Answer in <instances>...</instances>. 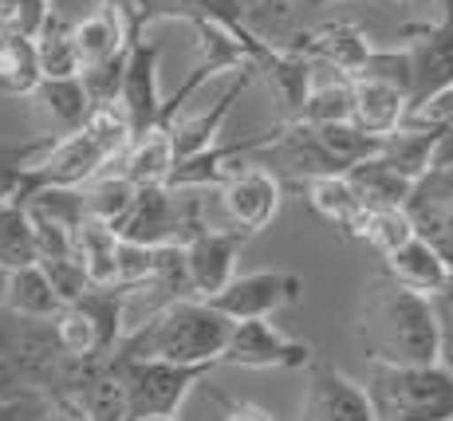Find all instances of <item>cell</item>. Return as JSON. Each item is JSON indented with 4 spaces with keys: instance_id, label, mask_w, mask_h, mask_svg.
<instances>
[{
    "instance_id": "cell-29",
    "label": "cell",
    "mask_w": 453,
    "mask_h": 421,
    "mask_svg": "<svg viewBox=\"0 0 453 421\" xmlns=\"http://www.w3.org/2000/svg\"><path fill=\"white\" fill-rule=\"evenodd\" d=\"M36 43V64L40 79H64V75H80V56L72 43V24H64L59 16H43L40 32L32 36Z\"/></svg>"
},
{
    "instance_id": "cell-7",
    "label": "cell",
    "mask_w": 453,
    "mask_h": 421,
    "mask_svg": "<svg viewBox=\"0 0 453 421\" xmlns=\"http://www.w3.org/2000/svg\"><path fill=\"white\" fill-rule=\"evenodd\" d=\"M221 205L229 217L233 229H241L245 236L265 233L268 225L280 213V178L260 162H241L229 170V178L221 181Z\"/></svg>"
},
{
    "instance_id": "cell-4",
    "label": "cell",
    "mask_w": 453,
    "mask_h": 421,
    "mask_svg": "<svg viewBox=\"0 0 453 421\" xmlns=\"http://www.w3.org/2000/svg\"><path fill=\"white\" fill-rule=\"evenodd\" d=\"M367 398L379 421H453V371L374 363Z\"/></svg>"
},
{
    "instance_id": "cell-24",
    "label": "cell",
    "mask_w": 453,
    "mask_h": 421,
    "mask_svg": "<svg viewBox=\"0 0 453 421\" xmlns=\"http://www.w3.org/2000/svg\"><path fill=\"white\" fill-rule=\"evenodd\" d=\"M28 99H36V107L56 122L59 134L67 130H80L87 115H91V95H87L83 79L80 75H64V79H40L32 87Z\"/></svg>"
},
{
    "instance_id": "cell-22",
    "label": "cell",
    "mask_w": 453,
    "mask_h": 421,
    "mask_svg": "<svg viewBox=\"0 0 453 421\" xmlns=\"http://www.w3.org/2000/svg\"><path fill=\"white\" fill-rule=\"evenodd\" d=\"M249 83H252V67H241V75L233 79V83H229V91H225L221 99L213 103V107L202 111V115H197V119L181 122V126H170V138H173V157H189V154L205 150V146H213V142H217V134H221V122L229 119L233 103H237L241 95L249 91Z\"/></svg>"
},
{
    "instance_id": "cell-1",
    "label": "cell",
    "mask_w": 453,
    "mask_h": 421,
    "mask_svg": "<svg viewBox=\"0 0 453 421\" xmlns=\"http://www.w3.org/2000/svg\"><path fill=\"white\" fill-rule=\"evenodd\" d=\"M371 363L387 366H430L438 363V319L430 295L382 279L363 295L351 323Z\"/></svg>"
},
{
    "instance_id": "cell-26",
    "label": "cell",
    "mask_w": 453,
    "mask_h": 421,
    "mask_svg": "<svg viewBox=\"0 0 453 421\" xmlns=\"http://www.w3.org/2000/svg\"><path fill=\"white\" fill-rule=\"evenodd\" d=\"M347 181L355 186V193L363 197V205L367 209H374V205H403V201L411 197V186H414L411 178H403L398 170H390L379 154L355 162L351 170H347Z\"/></svg>"
},
{
    "instance_id": "cell-11",
    "label": "cell",
    "mask_w": 453,
    "mask_h": 421,
    "mask_svg": "<svg viewBox=\"0 0 453 421\" xmlns=\"http://www.w3.org/2000/svg\"><path fill=\"white\" fill-rule=\"evenodd\" d=\"M300 421H379V417H374V406L359 382H351L343 371H335L324 358L311 355Z\"/></svg>"
},
{
    "instance_id": "cell-39",
    "label": "cell",
    "mask_w": 453,
    "mask_h": 421,
    "mask_svg": "<svg viewBox=\"0 0 453 421\" xmlns=\"http://www.w3.org/2000/svg\"><path fill=\"white\" fill-rule=\"evenodd\" d=\"M51 414V398L36 390L0 394V421H43Z\"/></svg>"
},
{
    "instance_id": "cell-31",
    "label": "cell",
    "mask_w": 453,
    "mask_h": 421,
    "mask_svg": "<svg viewBox=\"0 0 453 421\" xmlns=\"http://www.w3.org/2000/svg\"><path fill=\"white\" fill-rule=\"evenodd\" d=\"M36 264V236L20 201H0V268L12 272Z\"/></svg>"
},
{
    "instance_id": "cell-46",
    "label": "cell",
    "mask_w": 453,
    "mask_h": 421,
    "mask_svg": "<svg viewBox=\"0 0 453 421\" xmlns=\"http://www.w3.org/2000/svg\"><path fill=\"white\" fill-rule=\"evenodd\" d=\"M265 8H276V12H288V0H265Z\"/></svg>"
},
{
    "instance_id": "cell-50",
    "label": "cell",
    "mask_w": 453,
    "mask_h": 421,
    "mask_svg": "<svg viewBox=\"0 0 453 421\" xmlns=\"http://www.w3.org/2000/svg\"><path fill=\"white\" fill-rule=\"evenodd\" d=\"M438 421H441V417H438Z\"/></svg>"
},
{
    "instance_id": "cell-33",
    "label": "cell",
    "mask_w": 453,
    "mask_h": 421,
    "mask_svg": "<svg viewBox=\"0 0 453 421\" xmlns=\"http://www.w3.org/2000/svg\"><path fill=\"white\" fill-rule=\"evenodd\" d=\"M56 142V134L28 138V142H0V201H16L24 189L32 162Z\"/></svg>"
},
{
    "instance_id": "cell-28",
    "label": "cell",
    "mask_w": 453,
    "mask_h": 421,
    "mask_svg": "<svg viewBox=\"0 0 453 421\" xmlns=\"http://www.w3.org/2000/svg\"><path fill=\"white\" fill-rule=\"evenodd\" d=\"M36 83H40V64H36V43H32V36L0 28V91L28 99Z\"/></svg>"
},
{
    "instance_id": "cell-38",
    "label": "cell",
    "mask_w": 453,
    "mask_h": 421,
    "mask_svg": "<svg viewBox=\"0 0 453 421\" xmlns=\"http://www.w3.org/2000/svg\"><path fill=\"white\" fill-rule=\"evenodd\" d=\"M434 319H438V363L453 371V276L446 279V287L430 295Z\"/></svg>"
},
{
    "instance_id": "cell-10",
    "label": "cell",
    "mask_w": 453,
    "mask_h": 421,
    "mask_svg": "<svg viewBox=\"0 0 453 421\" xmlns=\"http://www.w3.org/2000/svg\"><path fill=\"white\" fill-rule=\"evenodd\" d=\"M119 111L127 115L130 138L150 130L162 115V95H158V43L130 36L123 79H119Z\"/></svg>"
},
{
    "instance_id": "cell-17",
    "label": "cell",
    "mask_w": 453,
    "mask_h": 421,
    "mask_svg": "<svg viewBox=\"0 0 453 421\" xmlns=\"http://www.w3.org/2000/svg\"><path fill=\"white\" fill-rule=\"evenodd\" d=\"M72 43H75V56H80V72L123 56L127 43H130V28L123 20V8L99 4L95 12H87L80 24H72Z\"/></svg>"
},
{
    "instance_id": "cell-3",
    "label": "cell",
    "mask_w": 453,
    "mask_h": 421,
    "mask_svg": "<svg viewBox=\"0 0 453 421\" xmlns=\"http://www.w3.org/2000/svg\"><path fill=\"white\" fill-rule=\"evenodd\" d=\"M127 146H130V126H127V115L119 111V103L91 107V115H87L80 130L56 134V142L32 162L28 178H24V189L87 186V181L99 178L111 162H123Z\"/></svg>"
},
{
    "instance_id": "cell-42",
    "label": "cell",
    "mask_w": 453,
    "mask_h": 421,
    "mask_svg": "<svg viewBox=\"0 0 453 421\" xmlns=\"http://www.w3.org/2000/svg\"><path fill=\"white\" fill-rule=\"evenodd\" d=\"M217 402H221V410H225V421H273L265 410L249 406V402H233V398H221V394H217Z\"/></svg>"
},
{
    "instance_id": "cell-23",
    "label": "cell",
    "mask_w": 453,
    "mask_h": 421,
    "mask_svg": "<svg viewBox=\"0 0 453 421\" xmlns=\"http://www.w3.org/2000/svg\"><path fill=\"white\" fill-rule=\"evenodd\" d=\"M72 256L80 260L91 287H111L115 284V256H119V233L111 225L83 217L80 229L72 233Z\"/></svg>"
},
{
    "instance_id": "cell-2",
    "label": "cell",
    "mask_w": 453,
    "mask_h": 421,
    "mask_svg": "<svg viewBox=\"0 0 453 421\" xmlns=\"http://www.w3.org/2000/svg\"><path fill=\"white\" fill-rule=\"evenodd\" d=\"M229 331H233V319H225L213 303L186 295V300L162 303L142 323L127 327V335L119 339V347L111 355L158 358V363H178V366H217Z\"/></svg>"
},
{
    "instance_id": "cell-35",
    "label": "cell",
    "mask_w": 453,
    "mask_h": 421,
    "mask_svg": "<svg viewBox=\"0 0 453 421\" xmlns=\"http://www.w3.org/2000/svg\"><path fill=\"white\" fill-rule=\"evenodd\" d=\"M300 122L327 126V122H351V79H331L324 87H311L300 107Z\"/></svg>"
},
{
    "instance_id": "cell-9",
    "label": "cell",
    "mask_w": 453,
    "mask_h": 421,
    "mask_svg": "<svg viewBox=\"0 0 453 421\" xmlns=\"http://www.w3.org/2000/svg\"><path fill=\"white\" fill-rule=\"evenodd\" d=\"M303 295V279L292 272H245L233 276L217 295H209V303L225 315V319H268L280 307L296 303Z\"/></svg>"
},
{
    "instance_id": "cell-34",
    "label": "cell",
    "mask_w": 453,
    "mask_h": 421,
    "mask_svg": "<svg viewBox=\"0 0 453 421\" xmlns=\"http://www.w3.org/2000/svg\"><path fill=\"white\" fill-rule=\"evenodd\" d=\"M359 236L379 252V256H387V252H395L398 244L411 241L414 225H411V217H406L403 205H374V209H367V217H363Z\"/></svg>"
},
{
    "instance_id": "cell-36",
    "label": "cell",
    "mask_w": 453,
    "mask_h": 421,
    "mask_svg": "<svg viewBox=\"0 0 453 421\" xmlns=\"http://www.w3.org/2000/svg\"><path fill=\"white\" fill-rule=\"evenodd\" d=\"M359 75L367 79H382V83H395L411 95V59H406V48H390V51H379L371 48V56L363 59ZM355 79V75H351Z\"/></svg>"
},
{
    "instance_id": "cell-45",
    "label": "cell",
    "mask_w": 453,
    "mask_h": 421,
    "mask_svg": "<svg viewBox=\"0 0 453 421\" xmlns=\"http://www.w3.org/2000/svg\"><path fill=\"white\" fill-rule=\"evenodd\" d=\"M4 287H8V272L0 268V311H4Z\"/></svg>"
},
{
    "instance_id": "cell-16",
    "label": "cell",
    "mask_w": 453,
    "mask_h": 421,
    "mask_svg": "<svg viewBox=\"0 0 453 421\" xmlns=\"http://www.w3.org/2000/svg\"><path fill=\"white\" fill-rule=\"evenodd\" d=\"M411 115V95L395 83H382V79L355 75L351 79V122L363 134L387 138L390 130H398Z\"/></svg>"
},
{
    "instance_id": "cell-43",
    "label": "cell",
    "mask_w": 453,
    "mask_h": 421,
    "mask_svg": "<svg viewBox=\"0 0 453 421\" xmlns=\"http://www.w3.org/2000/svg\"><path fill=\"white\" fill-rule=\"evenodd\" d=\"M327 4H339V0H288V12H319Z\"/></svg>"
},
{
    "instance_id": "cell-14",
    "label": "cell",
    "mask_w": 453,
    "mask_h": 421,
    "mask_svg": "<svg viewBox=\"0 0 453 421\" xmlns=\"http://www.w3.org/2000/svg\"><path fill=\"white\" fill-rule=\"evenodd\" d=\"M119 241L134 244H181V221H178V201H173L170 186H138L134 201L115 225Z\"/></svg>"
},
{
    "instance_id": "cell-49",
    "label": "cell",
    "mask_w": 453,
    "mask_h": 421,
    "mask_svg": "<svg viewBox=\"0 0 453 421\" xmlns=\"http://www.w3.org/2000/svg\"><path fill=\"white\" fill-rule=\"evenodd\" d=\"M43 421H51V414H48V417H43Z\"/></svg>"
},
{
    "instance_id": "cell-15",
    "label": "cell",
    "mask_w": 453,
    "mask_h": 421,
    "mask_svg": "<svg viewBox=\"0 0 453 421\" xmlns=\"http://www.w3.org/2000/svg\"><path fill=\"white\" fill-rule=\"evenodd\" d=\"M284 48L300 51L303 59H319V64L335 67L339 75H359L363 59L371 56V36L359 28V24H347V20H335V24H319V28H308V32H296L292 43Z\"/></svg>"
},
{
    "instance_id": "cell-20",
    "label": "cell",
    "mask_w": 453,
    "mask_h": 421,
    "mask_svg": "<svg viewBox=\"0 0 453 421\" xmlns=\"http://www.w3.org/2000/svg\"><path fill=\"white\" fill-rule=\"evenodd\" d=\"M173 162H178V157H173L170 122H154L150 130L130 138V146L123 154V173L134 181V186H165Z\"/></svg>"
},
{
    "instance_id": "cell-27",
    "label": "cell",
    "mask_w": 453,
    "mask_h": 421,
    "mask_svg": "<svg viewBox=\"0 0 453 421\" xmlns=\"http://www.w3.org/2000/svg\"><path fill=\"white\" fill-rule=\"evenodd\" d=\"M51 335L59 343V355L72 363H87V358H107V347L99 339L95 319L83 311L80 303H64L51 315Z\"/></svg>"
},
{
    "instance_id": "cell-8",
    "label": "cell",
    "mask_w": 453,
    "mask_h": 421,
    "mask_svg": "<svg viewBox=\"0 0 453 421\" xmlns=\"http://www.w3.org/2000/svg\"><path fill=\"white\" fill-rule=\"evenodd\" d=\"M403 209L414 225V236L434 244L438 256L453 268V165L430 162V170L414 178Z\"/></svg>"
},
{
    "instance_id": "cell-37",
    "label": "cell",
    "mask_w": 453,
    "mask_h": 421,
    "mask_svg": "<svg viewBox=\"0 0 453 421\" xmlns=\"http://www.w3.org/2000/svg\"><path fill=\"white\" fill-rule=\"evenodd\" d=\"M43 276H48V284L56 287V295L64 303H75L80 295L91 287V279H87V272L80 268V260L75 256H59V260H40Z\"/></svg>"
},
{
    "instance_id": "cell-19",
    "label": "cell",
    "mask_w": 453,
    "mask_h": 421,
    "mask_svg": "<svg viewBox=\"0 0 453 421\" xmlns=\"http://www.w3.org/2000/svg\"><path fill=\"white\" fill-rule=\"evenodd\" d=\"M382 264H387V279H395V284L411 287V292H422V295H434L438 287H446V279L453 276V268L438 256V249L426 244L422 236H411V241L398 244L395 252H387Z\"/></svg>"
},
{
    "instance_id": "cell-12",
    "label": "cell",
    "mask_w": 453,
    "mask_h": 421,
    "mask_svg": "<svg viewBox=\"0 0 453 421\" xmlns=\"http://www.w3.org/2000/svg\"><path fill=\"white\" fill-rule=\"evenodd\" d=\"M403 36L406 59H411V111L422 107L426 99H434L438 91H446L453 83V28L446 24H406Z\"/></svg>"
},
{
    "instance_id": "cell-30",
    "label": "cell",
    "mask_w": 453,
    "mask_h": 421,
    "mask_svg": "<svg viewBox=\"0 0 453 421\" xmlns=\"http://www.w3.org/2000/svg\"><path fill=\"white\" fill-rule=\"evenodd\" d=\"M83 189V209H87V217H95V221H103V225H111L115 229L119 221H123V213L130 209V201H134V181L127 178L123 170L119 173H107L103 170L99 178H91Z\"/></svg>"
},
{
    "instance_id": "cell-25",
    "label": "cell",
    "mask_w": 453,
    "mask_h": 421,
    "mask_svg": "<svg viewBox=\"0 0 453 421\" xmlns=\"http://www.w3.org/2000/svg\"><path fill=\"white\" fill-rule=\"evenodd\" d=\"M64 307V300L56 295V287L48 284L40 264H24L8 272V287H4V311L20 315V319H51Z\"/></svg>"
},
{
    "instance_id": "cell-5",
    "label": "cell",
    "mask_w": 453,
    "mask_h": 421,
    "mask_svg": "<svg viewBox=\"0 0 453 421\" xmlns=\"http://www.w3.org/2000/svg\"><path fill=\"white\" fill-rule=\"evenodd\" d=\"M115 366L119 382L127 394V414L130 421L142 417H173L186 402V394L205 379L213 366H178L158 363V358H107Z\"/></svg>"
},
{
    "instance_id": "cell-48",
    "label": "cell",
    "mask_w": 453,
    "mask_h": 421,
    "mask_svg": "<svg viewBox=\"0 0 453 421\" xmlns=\"http://www.w3.org/2000/svg\"><path fill=\"white\" fill-rule=\"evenodd\" d=\"M398 4H418V0H398Z\"/></svg>"
},
{
    "instance_id": "cell-21",
    "label": "cell",
    "mask_w": 453,
    "mask_h": 421,
    "mask_svg": "<svg viewBox=\"0 0 453 421\" xmlns=\"http://www.w3.org/2000/svg\"><path fill=\"white\" fill-rule=\"evenodd\" d=\"M441 138H446V130L438 126H418V122H403L398 130H390L387 138L379 142V157L390 165V170H398L403 178H418V173L430 170L434 154H438Z\"/></svg>"
},
{
    "instance_id": "cell-41",
    "label": "cell",
    "mask_w": 453,
    "mask_h": 421,
    "mask_svg": "<svg viewBox=\"0 0 453 421\" xmlns=\"http://www.w3.org/2000/svg\"><path fill=\"white\" fill-rule=\"evenodd\" d=\"M51 421H95V417L87 414V406L75 394H56L51 398Z\"/></svg>"
},
{
    "instance_id": "cell-44",
    "label": "cell",
    "mask_w": 453,
    "mask_h": 421,
    "mask_svg": "<svg viewBox=\"0 0 453 421\" xmlns=\"http://www.w3.org/2000/svg\"><path fill=\"white\" fill-rule=\"evenodd\" d=\"M438 8H441V24L453 28V0H438Z\"/></svg>"
},
{
    "instance_id": "cell-6",
    "label": "cell",
    "mask_w": 453,
    "mask_h": 421,
    "mask_svg": "<svg viewBox=\"0 0 453 421\" xmlns=\"http://www.w3.org/2000/svg\"><path fill=\"white\" fill-rule=\"evenodd\" d=\"M311 350L300 339H288L268 319H241L233 323L229 339L221 347L217 366H245V371H303L311 363Z\"/></svg>"
},
{
    "instance_id": "cell-40",
    "label": "cell",
    "mask_w": 453,
    "mask_h": 421,
    "mask_svg": "<svg viewBox=\"0 0 453 421\" xmlns=\"http://www.w3.org/2000/svg\"><path fill=\"white\" fill-rule=\"evenodd\" d=\"M406 122H418V126H438V130H453V83L446 91H438L434 99H426L422 107H414Z\"/></svg>"
},
{
    "instance_id": "cell-32",
    "label": "cell",
    "mask_w": 453,
    "mask_h": 421,
    "mask_svg": "<svg viewBox=\"0 0 453 421\" xmlns=\"http://www.w3.org/2000/svg\"><path fill=\"white\" fill-rule=\"evenodd\" d=\"M316 134H319V142H324V150L331 154V162L339 165V173H347L355 162H363V157H374L379 154V142H382V138H374V134H363L355 122H327V126H316Z\"/></svg>"
},
{
    "instance_id": "cell-13",
    "label": "cell",
    "mask_w": 453,
    "mask_h": 421,
    "mask_svg": "<svg viewBox=\"0 0 453 421\" xmlns=\"http://www.w3.org/2000/svg\"><path fill=\"white\" fill-rule=\"evenodd\" d=\"M249 236L241 229H202L194 233L181 252H186V272H189V287H194L197 300L217 295L233 276H237V256L245 249Z\"/></svg>"
},
{
    "instance_id": "cell-47",
    "label": "cell",
    "mask_w": 453,
    "mask_h": 421,
    "mask_svg": "<svg viewBox=\"0 0 453 421\" xmlns=\"http://www.w3.org/2000/svg\"><path fill=\"white\" fill-rule=\"evenodd\" d=\"M142 421H173V417H142Z\"/></svg>"
},
{
    "instance_id": "cell-18",
    "label": "cell",
    "mask_w": 453,
    "mask_h": 421,
    "mask_svg": "<svg viewBox=\"0 0 453 421\" xmlns=\"http://www.w3.org/2000/svg\"><path fill=\"white\" fill-rule=\"evenodd\" d=\"M303 193H308V205L324 217L327 225H335L343 236H359L363 217H367V205L355 193V186L347 181V173H319V178H303L296 181Z\"/></svg>"
}]
</instances>
